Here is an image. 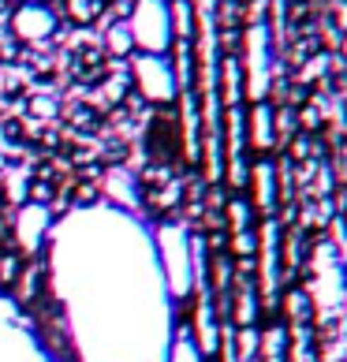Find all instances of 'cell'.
<instances>
[{
  "mask_svg": "<svg viewBox=\"0 0 347 362\" xmlns=\"http://www.w3.org/2000/svg\"><path fill=\"white\" fill-rule=\"evenodd\" d=\"M127 26H131L135 52H142V57H168L172 45H176L168 0H135L131 16H127Z\"/></svg>",
  "mask_w": 347,
  "mask_h": 362,
  "instance_id": "6da1fadb",
  "label": "cell"
},
{
  "mask_svg": "<svg viewBox=\"0 0 347 362\" xmlns=\"http://www.w3.org/2000/svg\"><path fill=\"white\" fill-rule=\"evenodd\" d=\"M161 258H165V284L176 299H187L194 291V273L202 262V239L183 235V228H161Z\"/></svg>",
  "mask_w": 347,
  "mask_h": 362,
  "instance_id": "7a4b0ae2",
  "label": "cell"
},
{
  "mask_svg": "<svg viewBox=\"0 0 347 362\" xmlns=\"http://www.w3.org/2000/svg\"><path fill=\"white\" fill-rule=\"evenodd\" d=\"M269 26H265V19H254L247 23L243 30V52H239V68H243V98L250 105H258L269 98Z\"/></svg>",
  "mask_w": 347,
  "mask_h": 362,
  "instance_id": "3957f363",
  "label": "cell"
},
{
  "mask_svg": "<svg viewBox=\"0 0 347 362\" xmlns=\"http://www.w3.org/2000/svg\"><path fill=\"white\" fill-rule=\"evenodd\" d=\"M131 78H135V90L146 105L172 109L180 101V83L168 57H142V52H135L131 57Z\"/></svg>",
  "mask_w": 347,
  "mask_h": 362,
  "instance_id": "277c9868",
  "label": "cell"
},
{
  "mask_svg": "<svg viewBox=\"0 0 347 362\" xmlns=\"http://www.w3.org/2000/svg\"><path fill=\"white\" fill-rule=\"evenodd\" d=\"M8 30L23 45H45L57 37L60 16L45 4V0H19V8L11 11V19H8Z\"/></svg>",
  "mask_w": 347,
  "mask_h": 362,
  "instance_id": "5b68a950",
  "label": "cell"
},
{
  "mask_svg": "<svg viewBox=\"0 0 347 362\" xmlns=\"http://www.w3.org/2000/svg\"><path fill=\"white\" fill-rule=\"evenodd\" d=\"M258 254H261V269H258V299L265 306L276 303L280 291V228L276 221H265L261 235H258Z\"/></svg>",
  "mask_w": 347,
  "mask_h": 362,
  "instance_id": "8992f818",
  "label": "cell"
},
{
  "mask_svg": "<svg viewBox=\"0 0 347 362\" xmlns=\"http://www.w3.org/2000/svg\"><path fill=\"white\" fill-rule=\"evenodd\" d=\"M52 232V209L45 202H23L16 213V243L23 254H37Z\"/></svg>",
  "mask_w": 347,
  "mask_h": 362,
  "instance_id": "52a82bcc",
  "label": "cell"
},
{
  "mask_svg": "<svg viewBox=\"0 0 347 362\" xmlns=\"http://www.w3.org/2000/svg\"><path fill=\"white\" fill-rule=\"evenodd\" d=\"M247 183H250V202H254V209L265 213V217H273L276 202H280V172H276V165L258 157L247 172Z\"/></svg>",
  "mask_w": 347,
  "mask_h": 362,
  "instance_id": "ba28073f",
  "label": "cell"
},
{
  "mask_svg": "<svg viewBox=\"0 0 347 362\" xmlns=\"http://www.w3.org/2000/svg\"><path fill=\"white\" fill-rule=\"evenodd\" d=\"M273 146H276V109L269 101H258L247 112V150L265 157L273 153Z\"/></svg>",
  "mask_w": 347,
  "mask_h": 362,
  "instance_id": "9c48e42d",
  "label": "cell"
},
{
  "mask_svg": "<svg viewBox=\"0 0 347 362\" xmlns=\"http://www.w3.org/2000/svg\"><path fill=\"white\" fill-rule=\"evenodd\" d=\"M191 337H194L198 351H202L206 358L217 355V347H220V321H217V314H213L209 295L198 299V310H194V321H191Z\"/></svg>",
  "mask_w": 347,
  "mask_h": 362,
  "instance_id": "30bf717a",
  "label": "cell"
},
{
  "mask_svg": "<svg viewBox=\"0 0 347 362\" xmlns=\"http://www.w3.org/2000/svg\"><path fill=\"white\" fill-rule=\"evenodd\" d=\"M228 295H232L228 321H235V329H254L258 325V306H261L254 284H250L247 276H239V280H232V291Z\"/></svg>",
  "mask_w": 347,
  "mask_h": 362,
  "instance_id": "8fae6325",
  "label": "cell"
},
{
  "mask_svg": "<svg viewBox=\"0 0 347 362\" xmlns=\"http://www.w3.org/2000/svg\"><path fill=\"white\" fill-rule=\"evenodd\" d=\"M101 42H105V52H109V57H116V60H131V57H135V42H131L127 19H116V23L105 26Z\"/></svg>",
  "mask_w": 347,
  "mask_h": 362,
  "instance_id": "7c38bea8",
  "label": "cell"
},
{
  "mask_svg": "<svg viewBox=\"0 0 347 362\" xmlns=\"http://www.w3.org/2000/svg\"><path fill=\"white\" fill-rule=\"evenodd\" d=\"M176 42H194V0H168Z\"/></svg>",
  "mask_w": 347,
  "mask_h": 362,
  "instance_id": "4fadbf2b",
  "label": "cell"
},
{
  "mask_svg": "<svg viewBox=\"0 0 347 362\" xmlns=\"http://www.w3.org/2000/svg\"><path fill=\"white\" fill-rule=\"evenodd\" d=\"M105 8H109V0H64V11L75 26H93L105 16Z\"/></svg>",
  "mask_w": 347,
  "mask_h": 362,
  "instance_id": "5bb4252c",
  "label": "cell"
},
{
  "mask_svg": "<svg viewBox=\"0 0 347 362\" xmlns=\"http://www.w3.org/2000/svg\"><path fill=\"white\" fill-rule=\"evenodd\" d=\"M168 362H206V355L198 351V344H194V337H191L187 325L176 332V340L168 344Z\"/></svg>",
  "mask_w": 347,
  "mask_h": 362,
  "instance_id": "9a60e30c",
  "label": "cell"
},
{
  "mask_svg": "<svg viewBox=\"0 0 347 362\" xmlns=\"http://www.w3.org/2000/svg\"><path fill=\"white\" fill-rule=\"evenodd\" d=\"M26 112H30L34 119H57V112H60V101L52 98V93H34V98L26 101Z\"/></svg>",
  "mask_w": 347,
  "mask_h": 362,
  "instance_id": "2e32d148",
  "label": "cell"
},
{
  "mask_svg": "<svg viewBox=\"0 0 347 362\" xmlns=\"http://www.w3.org/2000/svg\"><path fill=\"white\" fill-rule=\"evenodd\" d=\"M228 221H232V235L235 232H254V217H250V206L243 202V198L228 202Z\"/></svg>",
  "mask_w": 347,
  "mask_h": 362,
  "instance_id": "e0dca14e",
  "label": "cell"
},
{
  "mask_svg": "<svg viewBox=\"0 0 347 362\" xmlns=\"http://www.w3.org/2000/svg\"><path fill=\"white\" fill-rule=\"evenodd\" d=\"M295 127H302V135H314V131H325V116L317 105H302L295 112Z\"/></svg>",
  "mask_w": 347,
  "mask_h": 362,
  "instance_id": "ac0fdd59",
  "label": "cell"
},
{
  "mask_svg": "<svg viewBox=\"0 0 347 362\" xmlns=\"http://www.w3.org/2000/svg\"><path fill=\"white\" fill-rule=\"evenodd\" d=\"M8 198L11 202H30V180H26V172H11L8 176Z\"/></svg>",
  "mask_w": 347,
  "mask_h": 362,
  "instance_id": "d6986e66",
  "label": "cell"
},
{
  "mask_svg": "<svg viewBox=\"0 0 347 362\" xmlns=\"http://www.w3.org/2000/svg\"><path fill=\"white\" fill-rule=\"evenodd\" d=\"M288 310L295 314V321H310V299H306V291H291L288 295Z\"/></svg>",
  "mask_w": 347,
  "mask_h": 362,
  "instance_id": "ffe728a7",
  "label": "cell"
},
{
  "mask_svg": "<svg viewBox=\"0 0 347 362\" xmlns=\"http://www.w3.org/2000/svg\"><path fill=\"white\" fill-rule=\"evenodd\" d=\"M16 276H19V258L16 254H4L0 258V284H11Z\"/></svg>",
  "mask_w": 347,
  "mask_h": 362,
  "instance_id": "44dd1931",
  "label": "cell"
},
{
  "mask_svg": "<svg viewBox=\"0 0 347 362\" xmlns=\"http://www.w3.org/2000/svg\"><path fill=\"white\" fill-rule=\"evenodd\" d=\"M291 160H306L310 157V135H299V139H291V150H288Z\"/></svg>",
  "mask_w": 347,
  "mask_h": 362,
  "instance_id": "7402d4cb",
  "label": "cell"
},
{
  "mask_svg": "<svg viewBox=\"0 0 347 362\" xmlns=\"http://www.w3.org/2000/svg\"><path fill=\"white\" fill-rule=\"evenodd\" d=\"M124 90H127V78H124V75H119V78H109V86H105V98H109V101H119V98H124Z\"/></svg>",
  "mask_w": 347,
  "mask_h": 362,
  "instance_id": "603a6c76",
  "label": "cell"
},
{
  "mask_svg": "<svg viewBox=\"0 0 347 362\" xmlns=\"http://www.w3.org/2000/svg\"><path fill=\"white\" fill-rule=\"evenodd\" d=\"M340 57L347 60V26H343V30H340Z\"/></svg>",
  "mask_w": 347,
  "mask_h": 362,
  "instance_id": "cb8c5ba5",
  "label": "cell"
},
{
  "mask_svg": "<svg viewBox=\"0 0 347 362\" xmlns=\"http://www.w3.org/2000/svg\"><path fill=\"white\" fill-rule=\"evenodd\" d=\"M343 228H347V206H343Z\"/></svg>",
  "mask_w": 347,
  "mask_h": 362,
  "instance_id": "d4e9b609",
  "label": "cell"
},
{
  "mask_svg": "<svg viewBox=\"0 0 347 362\" xmlns=\"http://www.w3.org/2000/svg\"><path fill=\"white\" fill-rule=\"evenodd\" d=\"M343 112H347V93H343Z\"/></svg>",
  "mask_w": 347,
  "mask_h": 362,
  "instance_id": "484cf974",
  "label": "cell"
},
{
  "mask_svg": "<svg viewBox=\"0 0 347 362\" xmlns=\"http://www.w3.org/2000/svg\"><path fill=\"white\" fill-rule=\"evenodd\" d=\"M0 168H4V157H0Z\"/></svg>",
  "mask_w": 347,
  "mask_h": 362,
  "instance_id": "4316f807",
  "label": "cell"
}]
</instances>
